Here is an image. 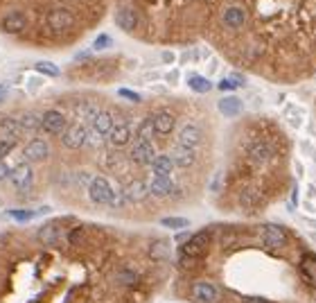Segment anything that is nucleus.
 I'll list each match as a JSON object with an SVG mask.
<instances>
[{
	"label": "nucleus",
	"instance_id": "c9c22d12",
	"mask_svg": "<svg viewBox=\"0 0 316 303\" xmlns=\"http://www.w3.org/2000/svg\"><path fill=\"white\" fill-rule=\"evenodd\" d=\"M284 116H305V109L296 102H289L284 104Z\"/></svg>",
	"mask_w": 316,
	"mask_h": 303
},
{
	"label": "nucleus",
	"instance_id": "6e6552de",
	"mask_svg": "<svg viewBox=\"0 0 316 303\" xmlns=\"http://www.w3.org/2000/svg\"><path fill=\"white\" fill-rule=\"evenodd\" d=\"M68 127V120L66 116H63L61 111H57V109H50V111L43 113V120H41V129L45 131V134L50 136H61L63 131H66Z\"/></svg>",
	"mask_w": 316,
	"mask_h": 303
},
{
	"label": "nucleus",
	"instance_id": "58836bf2",
	"mask_svg": "<svg viewBox=\"0 0 316 303\" xmlns=\"http://www.w3.org/2000/svg\"><path fill=\"white\" fill-rule=\"evenodd\" d=\"M90 181H93V176H90L88 172H77V185H79V188H88Z\"/></svg>",
	"mask_w": 316,
	"mask_h": 303
},
{
	"label": "nucleus",
	"instance_id": "0eeeda50",
	"mask_svg": "<svg viewBox=\"0 0 316 303\" xmlns=\"http://www.w3.org/2000/svg\"><path fill=\"white\" fill-rule=\"evenodd\" d=\"M246 21H248V14H246V9L239 7V5H230V7H226L224 14H221V25L230 32H239L244 25H246Z\"/></svg>",
	"mask_w": 316,
	"mask_h": 303
},
{
	"label": "nucleus",
	"instance_id": "c756f323",
	"mask_svg": "<svg viewBox=\"0 0 316 303\" xmlns=\"http://www.w3.org/2000/svg\"><path fill=\"white\" fill-rule=\"evenodd\" d=\"M188 84H190V88H192L194 93H208V90H212V84L201 75H190Z\"/></svg>",
	"mask_w": 316,
	"mask_h": 303
},
{
	"label": "nucleus",
	"instance_id": "f3484780",
	"mask_svg": "<svg viewBox=\"0 0 316 303\" xmlns=\"http://www.w3.org/2000/svg\"><path fill=\"white\" fill-rule=\"evenodd\" d=\"M115 127V120H113V113L111 111H97L93 120V131L99 136V138H108Z\"/></svg>",
	"mask_w": 316,
	"mask_h": 303
},
{
	"label": "nucleus",
	"instance_id": "49530a36",
	"mask_svg": "<svg viewBox=\"0 0 316 303\" xmlns=\"http://www.w3.org/2000/svg\"><path fill=\"white\" fill-rule=\"evenodd\" d=\"M165 79H167V84H172V86H174L176 81H179V70H170V72L165 75Z\"/></svg>",
	"mask_w": 316,
	"mask_h": 303
},
{
	"label": "nucleus",
	"instance_id": "4c0bfd02",
	"mask_svg": "<svg viewBox=\"0 0 316 303\" xmlns=\"http://www.w3.org/2000/svg\"><path fill=\"white\" fill-rule=\"evenodd\" d=\"M287 118V122H289V127L291 129H302V125H305V116H284Z\"/></svg>",
	"mask_w": 316,
	"mask_h": 303
},
{
	"label": "nucleus",
	"instance_id": "20e7f679",
	"mask_svg": "<svg viewBox=\"0 0 316 303\" xmlns=\"http://www.w3.org/2000/svg\"><path fill=\"white\" fill-rule=\"evenodd\" d=\"M9 181L18 192H30L34 188V170L30 167V163H18L16 167H12Z\"/></svg>",
	"mask_w": 316,
	"mask_h": 303
},
{
	"label": "nucleus",
	"instance_id": "bb28decb",
	"mask_svg": "<svg viewBox=\"0 0 316 303\" xmlns=\"http://www.w3.org/2000/svg\"><path fill=\"white\" fill-rule=\"evenodd\" d=\"M172 251L170 240H153L151 247H149V258L151 260H165Z\"/></svg>",
	"mask_w": 316,
	"mask_h": 303
},
{
	"label": "nucleus",
	"instance_id": "39448f33",
	"mask_svg": "<svg viewBox=\"0 0 316 303\" xmlns=\"http://www.w3.org/2000/svg\"><path fill=\"white\" fill-rule=\"evenodd\" d=\"M190 296H192V301H199V303H219L221 301L219 287L208 283V280H197V283H192Z\"/></svg>",
	"mask_w": 316,
	"mask_h": 303
},
{
	"label": "nucleus",
	"instance_id": "2f4dec72",
	"mask_svg": "<svg viewBox=\"0 0 316 303\" xmlns=\"http://www.w3.org/2000/svg\"><path fill=\"white\" fill-rule=\"evenodd\" d=\"M151 136H153V120H151V116H147L138 127V138L151 140Z\"/></svg>",
	"mask_w": 316,
	"mask_h": 303
},
{
	"label": "nucleus",
	"instance_id": "f8f14e48",
	"mask_svg": "<svg viewBox=\"0 0 316 303\" xmlns=\"http://www.w3.org/2000/svg\"><path fill=\"white\" fill-rule=\"evenodd\" d=\"M201 138H203L201 129H199L197 125H192V122H188V125L179 131V145L185 149H192V152H197V147L201 145Z\"/></svg>",
	"mask_w": 316,
	"mask_h": 303
},
{
	"label": "nucleus",
	"instance_id": "ddd939ff",
	"mask_svg": "<svg viewBox=\"0 0 316 303\" xmlns=\"http://www.w3.org/2000/svg\"><path fill=\"white\" fill-rule=\"evenodd\" d=\"M153 120V136H167L174 131V125H176V118L172 116L170 111H158L151 116Z\"/></svg>",
	"mask_w": 316,
	"mask_h": 303
},
{
	"label": "nucleus",
	"instance_id": "5fc2aeb1",
	"mask_svg": "<svg viewBox=\"0 0 316 303\" xmlns=\"http://www.w3.org/2000/svg\"><path fill=\"white\" fill-rule=\"evenodd\" d=\"M307 131H309V136H316V125H314V122L307 125Z\"/></svg>",
	"mask_w": 316,
	"mask_h": 303
},
{
	"label": "nucleus",
	"instance_id": "e433bc0d",
	"mask_svg": "<svg viewBox=\"0 0 316 303\" xmlns=\"http://www.w3.org/2000/svg\"><path fill=\"white\" fill-rule=\"evenodd\" d=\"M251 201H253V204L257 201V190L246 188V190L242 192V204H244V206H251Z\"/></svg>",
	"mask_w": 316,
	"mask_h": 303
},
{
	"label": "nucleus",
	"instance_id": "412c9836",
	"mask_svg": "<svg viewBox=\"0 0 316 303\" xmlns=\"http://www.w3.org/2000/svg\"><path fill=\"white\" fill-rule=\"evenodd\" d=\"M172 163H174V167H183V170H188V167H192L194 163H197V154L192 152V149H185L181 147V145H176V149L172 152Z\"/></svg>",
	"mask_w": 316,
	"mask_h": 303
},
{
	"label": "nucleus",
	"instance_id": "c85d7f7f",
	"mask_svg": "<svg viewBox=\"0 0 316 303\" xmlns=\"http://www.w3.org/2000/svg\"><path fill=\"white\" fill-rule=\"evenodd\" d=\"M39 238H41V242H45V244H57V240H59V226L57 224H45L43 229L39 231Z\"/></svg>",
	"mask_w": 316,
	"mask_h": 303
},
{
	"label": "nucleus",
	"instance_id": "7c9ffc66",
	"mask_svg": "<svg viewBox=\"0 0 316 303\" xmlns=\"http://www.w3.org/2000/svg\"><path fill=\"white\" fill-rule=\"evenodd\" d=\"M34 70L41 72V75H45V77H59V72H61L59 66H54V63H50V61H36Z\"/></svg>",
	"mask_w": 316,
	"mask_h": 303
},
{
	"label": "nucleus",
	"instance_id": "f257e3e1",
	"mask_svg": "<svg viewBox=\"0 0 316 303\" xmlns=\"http://www.w3.org/2000/svg\"><path fill=\"white\" fill-rule=\"evenodd\" d=\"M88 197L97 206H111L113 199H115V190L108 183L106 176H93V181L88 185Z\"/></svg>",
	"mask_w": 316,
	"mask_h": 303
},
{
	"label": "nucleus",
	"instance_id": "3c124183",
	"mask_svg": "<svg viewBox=\"0 0 316 303\" xmlns=\"http://www.w3.org/2000/svg\"><path fill=\"white\" fill-rule=\"evenodd\" d=\"M219 90H235V86L228 79H224V81H219Z\"/></svg>",
	"mask_w": 316,
	"mask_h": 303
},
{
	"label": "nucleus",
	"instance_id": "473e14b6",
	"mask_svg": "<svg viewBox=\"0 0 316 303\" xmlns=\"http://www.w3.org/2000/svg\"><path fill=\"white\" fill-rule=\"evenodd\" d=\"M298 149H300L302 156L311 158V161L316 163V147H314V143H311L309 138H300V140H298Z\"/></svg>",
	"mask_w": 316,
	"mask_h": 303
},
{
	"label": "nucleus",
	"instance_id": "864d4df0",
	"mask_svg": "<svg viewBox=\"0 0 316 303\" xmlns=\"http://www.w3.org/2000/svg\"><path fill=\"white\" fill-rule=\"evenodd\" d=\"M5 97H7V86H5V84H0V102H3Z\"/></svg>",
	"mask_w": 316,
	"mask_h": 303
},
{
	"label": "nucleus",
	"instance_id": "aec40b11",
	"mask_svg": "<svg viewBox=\"0 0 316 303\" xmlns=\"http://www.w3.org/2000/svg\"><path fill=\"white\" fill-rule=\"evenodd\" d=\"M122 192H124L126 201H142V199L149 197V183H144L140 179H133Z\"/></svg>",
	"mask_w": 316,
	"mask_h": 303
},
{
	"label": "nucleus",
	"instance_id": "dca6fc26",
	"mask_svg": "<svg viewBox=\"0 0 316 303\" xmlns=\"http://www.w3.org/2000/svg\"><path fill=\"white\" fill-rule=\"evenodd\" d=\"M138 14H135V9L131 7H120L115 12V25L120 27L122 32H133L135 27H138Z\"/></svg>",
	"mask_w": 316,
	"mask_h": 303
},
{
	"label": "nucleus",
	"instance_id": "2eb2a0df",
	"mask_svg": "<svg viewBox=\"0 0 316 303\" xmlns=\"http://www.w3.org/2000/svg\"><path fill=\"white\" fill-rule=\"evenodd\" d=\"M174 181L172 176H163V174H153L151 181H149V194L153 197H170L172 190H174Z\"/></svg>",
	"mask_w": 316,
	"mask_h": 303
},
{
	"label": "nucleus",
	"instance_id": "393cba45",
	"mask_svg": "<svg viewBox=\"0 0 316 303\" xmlns=\"http://www.w3.org/2000/svg\"><path fill=\"white\" fill-rule=\"evenodd\" d=\"M151 170L153 174H163V176H172L174 172V163L167 154H156V158L151 161Z\"/></svg>",
	"mask_w": 316,
	"mask_h": 303
},
{
	"label": "nucleus",
	"instance_id": "13d9d810",
	"mask_svg": "<svg viewBox=\"0 0 316 303\" xmlns=\"http://www.w3.org/2000/svg\"><path fill=\"white\" fill-rule=\"evenodd\" d=\"M314 183H316V167H314Z\"/></svg>",
	"mask_w": 316,
	"mask_h": 303
},
{
	"label": "nucleus",
	"instance_id": "f03ea898",
	"mask_svg": "<svg viewBox=\"0 0 316 303\" xmlns=\"http://www.w3.org/2000/svg\"><path fill=\"white\" fill-rule=\"evenodd\" d=\"M212 244V235L208 233V231H201V233H194L190 235L188 240L183 242V247H181V256H188V258H201L208 253V249H210Z\"/></svg>",
	"mask_w": 316,
	"mask_h": 303
},
{
	"label": "nucleus",
	"instance_id": "f704fd0d",
	"mask_svg": "<svg viewBox=\"0 0 316 303\" xmlns=\"http://www.w3.org/2000/svg\"><path fill=\"white\" fill-rule=\"evenodd\" d=\"M113 45V39H111V34H97V39L93 41V50H106V48H111Z\"/></svg>",
	"mask_w": 316,
	"mask_h": 303
},
{
	"label": "nucleus",
	"instance_id": "6ab92c4d",
	"mask_svg": "<svg viewBox=\"0 0 316 303\" xmlns=\"http://www.w3.org/2000/svg\"><path fill=\"white\" fill-rule=\"evenodd\" d=\"M25 27H27V18H25V14H21V12H9L7 16L3 18V30L7 32V34H21Z\"/></svg>",
	"mask_w": 316,
	"mask_h": 303
},
{
	"label": "nucleus",
	"instance_id": "79ce46f5",
	"mask_svg": "<svg viewBox=\"0 0 316 303\" xmlns=\"http://www.w3.org/2000/svg\"><path fill=\"white\" fill-rule=\"evenodd\" d=\"M302 211H305L309 217H316V204L309 201V199H305V201H302Z\"/></svg>",
	"mask_w": 316,
	"mask_h": 303
},
{
	"label": "nucleus",
	"instance_id": "4d7b16f0",
	"mask_svg": "<svg viewBox=\"0 0 316 303\" xmlns=\"http://www.w3.org/2000/svg\"><path fill=\"white\" fill-rule=\"evenodd\" d=\"M298 201V188H293L291 190V204H296Z\"/></svg>",
	"mask_w": 316,
	"mask_h": 303
},
{
	"label": "nucleus",
	"instance_id": "cd10ccee",
	"mask_svg": "<svg viewBox=\"0 0 316 303\" xmlns=\"http://www.w3.org/2000/svg\"><path fill=\"white\" fill-rule=\"evenodd\" d=\"M7 217L18 224H25V222H32L36 217V211H30V208H12L7 211Z\"/></svg>",
	"mask_w": 316,
	"mask_h": 303
},
{
	"label": "nucleus",
	"instance_id": "8fccbe9b",
	"mask_svg": "<svg viewBox=\"0 0 316 303\" xmlns=\"http://www.w3.org/2000/svg\"><path fill=\"white\" fill-rule=\"evenodd\" d=\"M244 303H271V301H266V298H262V296H246Z\"/></svg>",
	"mask_w": 316,
	"mask_h": 303
},
{
	"label": "nucleus",
	"instance_id": "4be33fe9",
	"mask_svg": "<svg viewBox=\"0 0 316 303\" xmlns=\"http://www.w3.org/2000/svg\"><path fill=\"white\" fill-rule=\"evenodd\" d=\"M219 111L224 113L226 118H235V116H239L242 113V109H244V104H242V99L239 97H235V95H226V97H221L219 99Z\"/></svg>",
	"mask_w": 316,
	"mask_h": 303
},
{
	"label": "nucleus",
	"instance_id": "7ed1b4c3",
	"mask_svg": "<svg viewBox=\"0 0 316 303\" xmlns=\"http://www.w3.org/2000/svg\"><path fill=\"white\" fill-rule=\"evenodd\" d=\"M257 238L269 249H284L287 247V231L278 224H260L257 226Z\"/></svg>",
	"mask_w": 316,
	"mask_h": 303
},
{
	"label": "nucleus",
	"instance_id": "37998d69",
	"mask_svg": "<svg viewBox=\"0 0 316 303\" xmlns=\"http://www.w3.org/2000/svg\"><path fill=\"white\" fill-rule=\"evenodd\" d=\"M12 174V167L7 165V161H0V181H7Z\"/></svg>",
	"mask_w": 316,
	"mask_h": 303
},
{
	"label": "nucleus",
	"instance_id": "423d86ee",
	"mask_svg": "<svg viewBox=\"0 0 316 303\" xmlns=\"http://www.w3.org/2000/svg\"><path fill=\"white\" fill-rule=\"evenodd\" d=\"M45 23H48L50 32H54V34H63V32H68L72 25H75V16H72L68 9L59 7V9H52V12L48 14Z\"/></svg>",
	"mask_w": 316,
	"mask_h": 303
},
{
	"label": "nucleus",
	"instance_id": "9d476101",
	"mask_svg": "<svg viewBox=\"0 0 316 303\" xmlns=\"http://www.w3.org/2000/svg\"><path fill=\"white\" fill-rule=\"evenodd\" d=\"M23 154H25V158L30 163H43V161H48V156H50V145L45 138H32L30 143L25 145Z\"/></svg>",
	"mask_w": 316,
	"mask_h": 303
},
{
	"label": "nucleus",
	"instance_id": "a18cd8bd",
	"mask_svg": "<svg viewBox=\"0 0 316 303\" xmlns=\"http://www.w3.org/2000/svg\"><path fill=\"white\" fill-rule=\"evenodd\" d=\"M293 172H296L298 179H302V176H305V165H302L300 161H293Z\"/></svg>",
	"mask_w": 316,
	"mask_h": 303
},
{
	"label": "nucleus",
	"instance_id": "b1692460",
	"mask_svg": "<svg viewBox=\"0 0 316 303\" xmlns=\"http://www.w3.org/2000/svg\"><path fill=\"white\" fill-rule=\"evenodd\" d=\"M16 120H18V125H21L23 131H36V129H41V120H43V116L36 113V111H25V113H21Z\"/></svg>",
	"mask_w": 316,
	"mask_h": 303
},
{
	"label": "nucleus",
	"instance_id": "9b49d317",
	"mask_svg": "<svg viewBox=\"0 0 316 303\" xmlns=\"http://www.w3.org/2000/svg\"><path fill=\"white\" fill-rule=\"evenodd\" d=\"M131 158H133L138 165H151V161L156 158V152H153V145L151 140H144L138 138L131 147Z\"/></svg>",
	"mask_w": 316,
	"mask_h": 303
},
{
	"label": "nucleus",
	"instance_id": "603ef678",
	"mask_svg": "<svg viewBox=\"0 0 316 303\" xmlns=\"http://www.w3.org/2000/svg\"><path fill=\"white\" fill-rule=\"evenodd\" d=\"M217 68H219V61H217V59H212V61H210V66H208V72L212 75V72H217Z\"/></svg>",
	"mask_w": 316,
	"mask_h": 303
},
{
	"label": "nucleus",
	"instance_id": "c03bdc74",
	"mask_svg": "<svg viewBox=\"0 0 316 303\" xmlns=\"http://www.w3.org/2000/svg\"><path fill=\"white\" fill-rule=\"evenodd\" d=\"M305 197L309 199V201H314L316 199V183L311 181V183H307V188H305Z\"/></svg>",
	"mask_w": 316,
	"mask_h": 303
},
{
	"label": "nucleus",
	"instance_id": "4468645a",
	"mask_svg": "<svg viewBox=\"0 0 316 303\" xmlns=\"http://www.w3.org/2000/svg\"><path fill=\"white\" fill-rule=\"evenodd\" d=\"M21 131L23 129H21V125H18L16 118H3V120H0V143L16 145Z\"/></svg>",
	"mask_w": 316,
	"mask_h": 303
},
{
	"label": "nucleus",
	"instance_id": "1a4fd4ad",
	"mask_svg": "<svg viewBox=\"0 0 316 303\" xmlns=\"http://www.w3.org/2000/svg\"><path fill=\"white\" fill-rule=\"evenodd\" d=\"M88 138V129L84 125H68L61 134V143L66 149H81Z\"/></svg>",
	"mask_w": 316,
	"mask_h": 303
},
{
	"label": "nucleus",
	"instance_id": "a211bd4d",
	"mask_svg": "<svg viewBox=\"0 0 316 303\" xmlns=\"http://www.w3.org/2000/svg\"><path fill=\"white\" fill-rule=\"evenodd\" d=\"M248 156H251V161L257 163V165L269 163L271 156H273V147H271L266 140H255V143L248 147Z\"/></svg>",
	"mask_w": 316,
	"mask_h": 303
},
{
	"label": "nucleus",
	"instance_id": "de8ad7c7",
	"mask_svg": "<svg viewBox=\"0 0 316 303\" xmlns=\"http://www.w3.org/2000/svg\"><path fill=\"white\" fill-rule=\"evenodd\" d=\"M219 188H221V172L212 176V183H210V190H212V192H215V190H219Z\"/></svg>",
	"mask_w": 316,
	"mask_h": 303
},
{
	"label": "nucleus",
	"instance_id": "6e6d98bb",
	"mask_svg": "<svg viewBox=\"0 0 316 303\" xmlns=\"http://www.w3.org/2000/svg\"><path fill=\"white\" fill-rule=\"evenodd\" d=\"M307 238H309V240H311V242H314V244H316V229H314V231H307Z\"/></svg>",
	"mask_w": 316,
	"mask_h": 303
},
{
	"label": "nucleus",
	"instance_id": "5701e85b",
	"mask_svg": "<svg viewBox=\"0 0 316 303\" xmlns=\"http://www.w3.org/2000/svg\"><path fill=\"white\" fill-rule=\"evenodd\" d=\"M111 143L115 145V147H124L126 143L131 140V127H129V122H117L115 127H113V131H111Z\"/></svg>",
	"mask_w": 316,
	"mask_h": 303
},
{
	"label": "nucleus",
	"instance_id": "09e8293b",
	"mask_svg": "<svg viewBox=\"0 0 316 303\" xmlns=\"http://www.w3.org/2000/svg\"><path fill=\"white\" fill-rule=\"evenodd\" d=\"M161 59H163V63H174V52H170V50H165V52L161 54Z\"/></svg>",
	"mask_w": 316,
	"mask_h": 303
},
{
	"label": "nucleus",
	"instance_id": "a878e982",
	"mask_svg": "<svg viewBox=\"0 0 316 303\" xmlns=\"http://www.w3.org/2000/svg\"><path fill=\"white\" fill-rule=\"evenodd\" d=\"M300 274L316 289V256H305L300 260Z\"/></svg>",
	"mask_w": 316,
	"mask_h": 303
},
{
	"label": "nucleus",
	"instance_id": "72a5a7b5",
	"mask_svg": "<svg viewBox=\"0 0 316 303\" xmlns=\"http://www.w3.org/2000/svg\"><path fill=\"white\" fill-rule=\"evenodd\" d=\"M161 224L165 226V229H185L190 222L185 220V217H165V220H161Z\"/></svg>",
	"mask_w": 316,
	"mask_h": 303
},
{
	"label": "nucleus",
	"instance_id": "a19ab883",
	"mask_svg": "<svg viewBox=\"0 0 316 303\" xmlns=\"http://www.w3.org/2000/svg\"><path fill=\"white\" fill-rule=\"evenodd\" d=\"M117 95H120V97H126V99H131V102H140V95L135 93V90L120 88V90H117Z\"/></svg>",
	"mask_w": 316,
	"mask_h": 303
},
{
	"label": "nucleus",
	"instance_id": "ea45409f",
	"mask_svg": "<svg viewBox=\"0 0 316 303\" xmlns=\"http://www.w3.org/2000/svg\"><path fill=\"white\" fill-rule=\"evenodd\" d=\"M228 81L235 86V88H237V86H246V77H244L242 72H230Z\"/></svg>",
	"mask_w": 316,
	"mask_h": 303
}]
</instances>
